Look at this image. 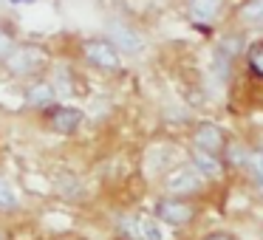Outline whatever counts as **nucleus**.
Masks as SVG:
<instances>
[{
    "instance_id": "14",
    "label": "nucleus",
    "mask_w": 263,
    "mask_h": 240,
    "mask_svg": "<svg viewBox=\"0 0 263 240\" xmlns=\"http://www.w3.org/2000/svg\"><path fill=\"white\" fill-rule=\"evenodd\" d=\"M246 59H249V68L257 79H263V40L252 43L249 51H246Z\"/></svg>"
},
{
    "instance_id": "10",
    "label": "nucleus",
    "mask_w": 263,
    "mask_h": 240,
    "mask_svg": "<svg viewBox=\"0 0 263 240\" xmlns=\"http://www.w3.org/2000/svg\"><path fill=\"white\" fill-rule=\"evenodd\" d=\"M136 237L139 240H167L161 221L156 217H136Z\"/></svg>"
},
{
    "instance_id": "3",
    "label": "nucleus",
    "mask_w": 263,
    "mask_h": 240,
    "mask_svg": "<svg viewBox=\"0 0 263 240\" xmlns=\"http://www.w3.org/2000/svg\"><path fill=\"white\" fill-rule=\"evenodd\" d=\"M240 51V40L238 37H223L218 43L215 54H212V63H210V71L218 76V82H227L232 76V63Z\"/></svg>"
},
{
    "instance_id": "6",
    "label": "nucleus",
    "mask_w": 263,
    "mask_h": 240,
    "mask_svg": "<svg viewBox=\"0 0 263 240\" xmlns=\"http://www.w3.org/2000/svg\"><path fill=\"white\" fill-rule=\"evenodd\" d=\"M193 144H195V150H204V153L218 155L223 147H227V133H223L218 125H212V122H201V125L195 127V133H193Z\"/></svg>"
},
{
    "instance_id": "17",
    "label": "nucleus",
    "mask_w": 263,
    "mask_h": 240,
    "mask_svg": "<svg viewBox=\"0 0 263 240\" xmlns=\"http://www.w3.org/2000/svg\"><path fill=\"white\" fill-rule=\"evenodd\" d=\"M12 54H14V43L9 40V34L0 31V57H12Z\"/></svg>"
},
{
    "instance_id": "16",
    "label": "nucleus",
    "mask_w": 263,
    "mask_h": 240,
    "mask_svg": "<svg viewBox=\"0 0 263 240\" xmlns=\"http://www.w3.org/2000/svg\"><path fill=\"white\" fill-rule=\"evenodd\" d=\"M246 170L257 178V184H263V150H249L246 158Z\"/></svg>"
},
{
    "instance_id": "8",
    "label": "nucleus",
    "mask_w": 263,
    "mask_h": 240,
    "mask_svg": "<svg viewBox=\"0 0 263 240\" xmlns=\"http://www.w3.org/2000/svg\"><path fill=\"white\" fill-rule=\"evenodd\" d=\"M82 110H77V108H65V105H57V108H51L48 110V122H51V127L54 130H60V133H74L77 127L82 125Z\"/></svg>"
},
{
    "instance_id": "13",
    "label": "nucleus",
    "mask_w": 263,
    "mask_h": 240,
    "mask_svg": "<svg viewBox=\"0 0 263 240\" xmlns=\"http://www.w3.org/2000/svg\"><path fill=\"white\" fill-rule=\"evenodd\" d=\"M240 20L246 26H263V0H246L240 6Z\"/></svg>"
},
{
    "instance_id": "20",
    "label": "nucleus",
    "mask_w": 263,
    "mask_h": 240,
    "mask_svg": "<svg viewBox=\"0 0 263 240\" xmlns=\"http://www.w3.org/2000/svg\"><path fill=\"white\" fill-rule=\"evenodd\" d=\"M257 192H260V198H263V184H257Z\"/></svg>"
},
{
    "instance_id": "15",
    "label": "nucleus",
    "mask_w": 263,
    "mask_h": 240,
    "mask_svg": "<svg viewBox=\"0 0 263 240\" xmlns=\"http://www.w3.org/2000/svg\"><path fill=\"white\" fill-rule=\"evenodd\" d=\"M17 206V192L6 178H0V209H14Z\"/></svg>"
},
{
    "instance_id": "7",
    "label": "nucleus",
    "mask_w": 263,
    "mask_h": 240,
    "mask_svg": "<svg viewBox=\"0 0 263 240\" xmlns=\"http://www.w3.org/2000/svg\"><path fill=\"white\" fill-rule=\"evenodd\" d=\"M43 63H46V54L34 46H20V48H14V54L9 57V68H12L14 74H31V71H37Z\"/></svg>"
},
{
    "instance_id": "12",
    "label": "nucleus",
    "mask_w": 263,
    "mask_h": 240,
    "mask_svg": "<svg viewBox=\"0 0 263 240\" xmlns=\"http://www.w3.org/2000/svg\"><path fill=\"white\" fill-rule=\"evenodd\" d=\"M26 102L34 105V108H48V105L54 102V85H48V82L31 85L29 91H26Z\"/></svg>"
},
{
    "instance_id": "21",
    "label": "nucleus",
    "mask_w": 263,
    "mask_h": 240,
    "mask_svg": "<svg viewBox=\"0 0 263 240\" xmlns=\"http://www.w3.org/2000/svg\"><path fill=\"white\" fill-rule=\"evenodd\" d=\"M0 240H6V237H3V232H0Z\"/></svg>"
},
{
    "instance_id": "4",
    "label": "nucleus",
    "mask_w": 263,
    "mask_h": 240,
    "mask_svg": "<svg viewBox=\"0 0 263 240\" xmlns=\"http://www.w3.org/2000/svg\"><path fill=\"white\" fill-rule=\"evenodd\" d=\"M82 51H85L88 63L97 65V68H105V71L119 68V51H116V46L110 40H88L82 46Z\"/></svg>"
},
{
    "instance_id": "11",
    "label": "nucleus",
    "mask_w": 263,
    "mask_h": 240,
    "mask_svg": "<svg viewBox=\"0 0 263 240\" xmlns=\"http://www.w3.org/2000/svg\"><path fill=\"white\" fill-rule=\"evenodd\" d=\"M221 6H223V0H190V14H193L195 20L210 23V20L218 17Z\"/></svg>"
},
{
    "instance_id": "19",
    "label": "nucleus",
    "mask_w": 263,
    "mask_h": 240,
    "mask_svg": "<svg viewBox=\"0 0 263 240\" xmlns=\"http://www.w3.org/2000/svg\"><path fill=\"white\" fill-rule=\"evenodd\" d=\"M14 6H20V3H34V0H12Z\"/></svg>"
},
{
    "instance_id": "9",
    "label": "nucleus",
    "mask_w": 263,
    "mask_h": 240,
    "mask_svg": "<svg viewBox=\"0 0 263 240\" xmlns=\"http://www.w3.org/2000/svg\"><path fill=\"white\" fill-rule=\"evenodd\" d=\"M193 167L204 178H218L223 172L221 158H218V155H212V153H204V150H193Z\"/></svg>"
},
{
    "instance_id": "1",
    "label": "nucleus",
    "mask_w": 263,
    "mask_h": 240,
    "mask_svg": "<svg viewBox=\"0 0 263 240\" xmlns=\"http://www.w3.org/2000/svg\"><path fill=\"white\" fill-rule=\"evenodd\" d=\"M164 187L167 192H173L176 198H184V195H195L206 187V178L195 170L193 164H181L176 170H170L164 175Z\"/></svg>"
},
{
    "instance_id": "5",
    "label": "nucleus",
    "mask_w": 263,
    "mask_h": 240,
    "mask_svg": "<svg viewBox=\"0 0 263 240\" xmlns=\"http://www.w3.org/2000/svg\"><path fill=\"white\" fill-rule=\"evenodd\" d=\"M108 40L114 43L116 51H122V54H139L144 48L142 34H139L136 29H130V26L119 23V20L108 23Z\"/></svg>"
},
{
    "instance_id": "2",
    "label": "nucleus",
    "mask_w": 263,
    "mask_h": 240,
    "mask_svg": "<svg viewBox=\"0 0 263 240\" xmlns=\"http://www.w3.org/2000/svg\"><path fill=\"white\" fill-rule=\"evenodd\" d=\"M153 215L167 226H187L195 221V206L184 198H159L153 206Z\"/></svg>"
},
{
    "instance_id": "18",
    "label": "nucleus",
    "mask_w": 263,
    "mask_h": 240,
    "mask_svg": "<svg viewBox=\"0 0 263 240\" xmlns=\"http://www.w3.org/2000/svg\"><path fill=\"white\" fill-rule=\"evenodd\" d=\"M204 240H238V237L229 232H210V234H204Z\"/></svg>"
}]
</instances>
